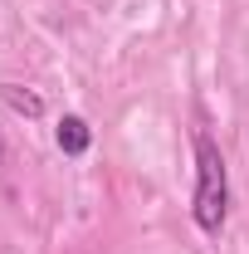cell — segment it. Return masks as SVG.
Here are the masks:
<instances>
[{
  "label": "cell",
  "instance_id": "obj_3",
  "mask_svg": "<svg viewBox=\"0 0 249 254\" xmlns=\"http://www.w3.org/2000/svg\"><path fill=\"white\" fill-rule=\"evenodd\" d=\"M0 98H5L20 118H44V98L30 93V88H20V83H0Z\"/></svg>",
  "mask_w": 249,
  "mask_h": 254
},
{
  "label": "cell",
  "instance_id": "obj_2",
  "mask_svg": "<svg viewBox=\"0 0 249 254\" xmlns=\"http://www.w3.org/2000/svg\"><path fill=\"white\" fill-rule=\"evenodd\" d=\"M54 142H59V152L63 157H83L88 147H93V132H88V123L83 118H59V127H54Z\"/></svg>",
  "mask_w": 249,
  "mask_h": 254
},
{
  "label": "cell",
  "instance_id": "obj_1",
  "mask_svg": "<svg viewBox=\"0 0 249 254\" xmlns=\"http://www.w3.org/2000/svg\"><path fill=\"white\" fill-rule=\"evenodd\" d=\"M190 215L205 235H220V225L230 215V176H225V157L220 147L200 132L195 137V195H190Z\"/></svg>",
  "mask_w": 249,
  "mask_h": 254
},
{
  "label": "cell",
  "instance_id": "obj_4",
  "mask_svg": "<svg viewBox=\"0 0 249 254\" xmlns=\"http://www.w3.org/2000/svg\"><path fill=\"white\" fill-rule=\"evenodd\" d=\"M0 157H5V132H0Z\"/></svg>",
  "mask_w": 249,
  "mask_h": 254
}]
</instances>
